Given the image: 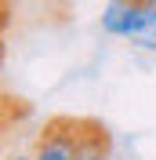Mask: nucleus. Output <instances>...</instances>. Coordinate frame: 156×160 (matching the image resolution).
<instances>
[{"mask_svg": "<svg viewBox=\"0 0 156 160\" xmlns=\"http://www.w3.org/2000/svg\"><path fill=\"white\" fill-rule=\"evenodd\" d=\"M113 157V135L95 117H58L44 120L37 138V160H98Z\"/></svg>", "mask_w": 156, "mask_h": 160, "instance_id": "1", "label": "nucleus"}, {"mask_svg": "<svg viewBox=\"0 0 156 160\" xmlns=\"http://www.w3.org/2000/svg\"><path fill=\"white\" fill-rule=\"evenodd\" d=\"M149 22H156V0H105L102 33H109V37L131 40L134 33L145 29Z\"/></svg>", "mask_w": 156, "mask_h": 160, "instance_id": "2", "label": "nucleus"}, {"mask_svg": "<svg viewBox=\"0 0 156 160\" xmlns=\"http://www.w3.org/2000/svg\"><path fill=\"white\" fill-rule=\"evenodd\" d=\"M131 48H138V51H153V55H156V22H149L142 33H134V37H131Z\"/></svg>", "mask_w": 156, "mask_h": 160, "instance_id": "3", "label": "nucleus"}, {"mask_svg": "<svg viewBox=\"0 0 156 160\" xmlns=\"http://www.w3.org/2000/svg\"><path fill=\"white\" fill-rule=\"evenodd\" d=\"M15 160H37V153H33V157H15Z\"/></svg>", "mask_w": 156, "mask_h": 160, "instance_id": "4", "label": "nucleus"}, {"mask_svg": "<svg viewBox=\"0 0 156 160\" xmlns=\"http://www.w3.org/2000/svg\"><path fill=\"white\" fill-rule=\"evenodd\" d=\"M98 160H109V157H98Z\"/></svg>", "mask_w": 156, "mask_h": 160, "instance_id": "5", "label": "nucleus"}]
</instances>
